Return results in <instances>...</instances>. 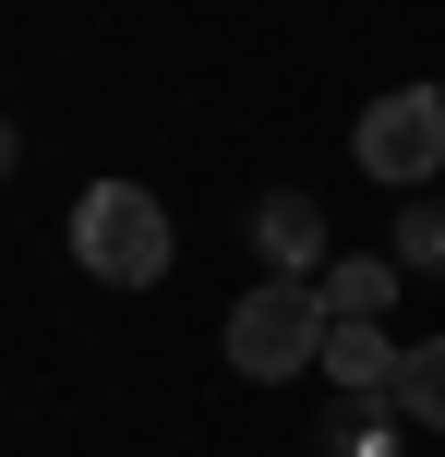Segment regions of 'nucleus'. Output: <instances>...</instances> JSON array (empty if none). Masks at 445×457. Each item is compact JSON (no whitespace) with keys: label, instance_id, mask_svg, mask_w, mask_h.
I'll return each instance as SVG.
<instances>
[{"label":"nucleus","instance_id":"obj_9","mask_svg":"<svg viewBox=\"0 0 445 457\" xmlns=\"http://www.w3.org/2000/svg\"><path fill=\"white\" fill-rule=\"evenodd\" d=\"M337 445L350 457H398V421H374V397H350V410H337Z\"/></svg>","mask_w":445,"mask_h":457},{"label":"nucleus","instance_id":"obj_7","mask_svg":"<svg viewBox=\"0 0 445 457\" xmlns=\"http://www.w3.org/2000/svg\"><path fill=\"white\" fill-rule=\"evenodd\" d=\"M398 410H409V421H433V434H445V337H422V349L398 361Z\"/></svg>","mask_w":445,"mask_h":457},{"label":"nucleus","instance_id":"obj_6","mask_svg":"<svg viewBox=\"0 0 445 457\" xmlns=\"http://www.w3.org/2000/svg\"><path fill=\"white\" fill-rule=\"evenodd\" d=\"M313 289H326V313H374V325H385V301H398V265H385V253H350V265H326Z\"/></svg>","mask_w":445,"mask_h":457},{"label":"nucleus","instance_id":"obj_8","mask_svg":"<svg viewBox=\"0 0 445 457\" xmlns=\"http://www.w3.org/2000/svg\"><path fill=\"white\" fill-rule=\"evenodd\" d=\"M398 265H433V277H445V205H433V193L398 217Z\"/></svg>","mask_w":445,"mask_h":457},{"label":"nucleus","instance_id":"obj_2","mask_svg":"<svg viewBox=\"0 0 445 457\" xmlns=\"http://www.w3.org/2000/svg\"><path fill=\"white\" fill-rule=\"evenodd\" d=\"M72 265H96L109 289H157L169 277V205L144 181H85V205H72Z\"/></svg>","mask_w":445,"mask_h":457},{"label":"nucleus","instance_id":"obj_5","mask_svg":"<svg viewBox=\"0 0 445 457\" xmlns=\"http://www.w3.org/2000/svg\"><path fill=\"white\" fill-rule=\"evenodd\" d=\"M253 253L277 277H313V265H326V205H313V193H265V205H253Z\"/></svg>","mask_w":445,"mask_h":457},{"label":"nucleus","instance_id":"obj_3","mask_svg":"<svg viewBox=\"0 0 445 457\" xmlns=\"http://www.w3.org/2000/svg\"><path fill=\"white\" fill-rule=\"evenodd\" d=\"M350 157L374 169L385 193H422L433 169H445V85H398V96H374V109H361V133H350Z\"/></svg>","mask_w":445,"mask_h":457},{"label":"nucleus","instance_id":"obj_10","mask_svg":"<svg viewBox=\"0 0 445 457\" xmlns=\"http://www.w3.org/2000/svg\"><path fill=\"white\" fill-rule=\"evenodd\" d=\"M0 181H12V120H0Z\"/></svg>","mask_w":445,"mask_h":457},{"label":"nucleus","instance_id":"obj_4","mask_svg":"<svg viewBox=\"0 0 445 457\" xmlns=\"http://www.w3.org/2000/svg\"><path fill=\"white\" fill-rule=\"evenodd\" d=\"M398 361H409V349H385L374 313H326V361H313V373H326L337 397H398Z\"/></svg>","mask_w":445,"mask_h":457},{"label":"nucleus","instance_id":"obj_1","mask_svg":"<svg viewBox=\"0 0 445 457\" xmlns=\"http://www.w3.org/2000/svg\"><path fill=\"white\" fill-rule=\"evenodd\" d=\"M326 361V289L313 277H265V289L229 301V373L253 386H289V373Z\"/></svg>","mask_w":445,"mask_h":457}]
</instances>
